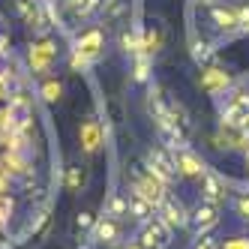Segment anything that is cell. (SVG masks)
<instances>
[{"label": "cell", "instance_id": "cell-1", "mask_svg": "<svg viewBox=\"0 0 249 249\" xmlns=\"http://www.w3.org/2000/svg\"><path fill=\"white\" fill-rule=\"evenodd\" d=\"M102 48H105V30L102 27H87L81 36H78V42H75V57H72V63L75 66H87L90 60H96L102 54Z\"/></svg>", "mask_w": 249, "mask_h": 249}, {"label": "cell", "instance_id": "cell-2", "mask_svg": "<svg viewBox=\"0 0 249 249\" xmlns=\"http://www.w3.org/2000/svg\"><path fill=\"white\" fill-rule=\"evenodd\" d=\"M171 225L162 219V216H159V213H156V216H150L147 222H141V246H144V249H165L168 243H171Z\"/></svg>", "mask_w": 249, "mask_h": 249}, {"label": "cell", "instance_id": "cell-3", "mask_svg": "<svg viewBox=\"0 0 249 249\" xmlns=\"http://www.w3.org/2000/svg\"><path fill=\"white\" fill-rule=\"evenodd\" d=\"M144 168L156 177V180H162L165 186L174 183V177H177V168H174V159H171V150L165 153L162 147H150L144 153Z\"/></svg>", "mask_w": 249, "mask_h": 249}, {"label": "cell", "instance_id": "cell-4", "mask_svg": "<svg viewBox=\"0 0 249 249\" xmlns=\"http://www.w3.org/2000/svg\"><path fill=\"white\" fill-rule=\"evenodd\" d=\"M189 225L195 234H210L213 228L219 225V207L216 204H207V201H198L192 210H189Z\"/></svg>", "mask_w": 249, "mask_h": 249}, {"label": "cell", "instance_id": "cell-5", "mask_svg": "<svg viewBox=\"0 0 249 249\" xmlns=\"http://www.w3.org/2000/svg\"><path fill=\"white\" fill-rule=\"evenodd\" d=\"M132 192H138V195H144V198L159 210V204H162L168 195H165V183L162 180H156V177L144 168L138 177H135V183H132Z\"/></svg>", "mask_w": 249, "mask_h": 249}, {"label": "cell", "instance_id": "cell-6", "mask_svg": "<svg viewBox=\"0 0 249 249\" xmlns=\"http://www.w3.org/2000/svg\"><path fill=\"white\" fill-rule=\"evenodd\" d=\"M171 159H174L177 174H183V177H201V174L207 171L204 162H201V156H198V153H192L186 144L174 147V150H171Z\"/></svg>", "mask_w": 249, "mask_h": 249}, {"label": "cell", "instance_id": "cell-7", "mask_svg": "<svg viewBox=\"0 0 249 249\" xmlns=\"http://www.w3.org/2000/svg\"><path fill=\"white\" fill-rule=\"evenodd\" d=\"M54 57H57V48L51 45L48 39H39V42H33L30 45V66H33V72H51V66H54Z\"/></svg>", "mask_w": 249, "mask_h": 249}, {"label": "cell", "instance_id": "cell-8", "mask_svg": "<svg viewBox=\"0 0 249 249\" xmlns=\"http://www.w3.org/2000/svg\"><path fill=\"white\" fill-rule=\"evenodd\" d=\"M93 240L99 246H120V219H111L102 213L93 222Z\"/></svg>", "mask_w": 249, "mask_h": 249}, {"label": "cell", "instance_id": "cell-9", "mask_svg": "<svg viewBox=\"0 0 249 249\" xmlns=\"http://www.w3.org/2000/svg\"><path fill=\"white\" fill-rule=\"evenodd\" d=\"M210 21L216 24V30H222V33H240L234 3H213L210 6Z\"/></svg>", "mask_w": 249, "mask_h": 249}, {"label": "cell", "instance_id": "cell-10", "mask_svg": "<svg viewBox=\"0 0 249 249\" xmlns=\"http://www.w3.org/2000/svg\"><path fill=\"white\" fill-rule=\"evenodd\" d=\"M225 198H228L225 180H222V177H216V174H210V171H204L201 174V201L219 207V204H225Z\"/></svg>", "mask_w": 249, "mask_h": 249}, {"label": "cell", "instance_id": "cell-11", "mask_svg": "<svg viewBox=\"0 0 249 249\" xmlns=\"http://www.w3.org/2000/svg\"><path fill=\"white\" fill-rule=\"evenodd\" d=\"M102 3H105V0H60L63 12L69 15V18H75V21L93 18V15L102 9Z\"/></svg>", "mask_w": 249, "mask_h": 249}, {"label": "cell", "instance_id": "cell-12", "mask_svg": "<svg viewBox=\"0 0 249 249\" xmlns=\"http://www.w3.org/2000/svg\"><path fill=\"white\" fill-rule=\"evenodd\" d=\"M159 216H162L171 228H186L189 225V210L180 204V201H174V198H165L162 204H159Z\"/></svg>", "mask_w": 249, "mask_h": 249}, {"label": "cell", "instance_id": "cell-13", "mask_svg": "<svg viewBox=\"0 0 249 249\" xmlns=\"http://www.w3.org/2000/svg\"><path fill=\"white\" fill-rule=\"evenodd\" d=\"M78 138H81V147H84L87 153H93V150H99V144H102V126H99L96 120H87V123H81Z\"/></svg>", "mask_w": 249, "mask_h": 249}, {"label": "cell", "instance_id": "cell-14", "mask_svg": "<svg viewBox=\"0 0 249 249\" xmlns=\"http://www.w3.org/2000/svg\"><path fill=\"white\" fill-rule=\"evenodd\" d=\"M129 216H132L135 222H147L150 216H156V207L144 198V195L129 192Z\"/></svg>", "mask_w": 249, "mask_h": 249}, {"label": "cell", "instance_id": "cell-15", "mask_svg": "<svg viewBox=\"0 0 249 249\" xmlns=\"http://www.w3.org/2000/svg\"><path fill=\"white\" fill-rule=\"evenodd\" d=\"M105 216H111V219H126V216H129V195L111 192L108 198H105Z\"/></svg>", "mask_w": 249, "mask_h": 249}, {"label": "cell", "instance_id": "cell-16", "mask_svg": "<svg viewBox=\"0 0 249 249\" xmlns=\"http://www.w3.org/2000/svg\"><path fill=\"white\" fill-rule=\"evenodd\" d=\"M141 45H144V54H147V57H153L156 51L162 48V30L153 27V21H150L144 30H141Z\"/></svg>", "mask_w": 249, "mask_h": 249}, {"label": "cell", "instance_id": "cell-17", "mask_svg": "<svg viewBox=\"0 0 249 249\" xmlns=\"http://www.w3.org/2000/svg\"><path fill=\"white\" fill-rule=\"evenodd\" d=\"M201 84H204V90L219 93V90H225V87H228V75L222 72V69H207L204 78H201Z\"/></svg>", "mask_w": 249, "mask_h": 249}, {"label": "cell", "instance_id": "cell-18", "mask_svg": "<svg viewBox=\"0 0 249 249\" xmlns=\"http://www.w3.org/2000/svg\"><path fill=\"white\" fill-rule=\"evenodd\" d=\"M39 96H42L45 102H57V99L63 96V84H60L57 78H45V81L39 84Z\"/></svg>", "mask_w": 249, "mask_h": 249}, {"label": "cell", "instance_id": "cell-19", "mask_svg": "<svg viewBox=\"0 0 249 249\" xmlns=\"http://www.w3.org/2000/svg\"><path fill=\"white\" fill-rule=\"evenodd\" d=\"M15 9H18V15L24 21H30V24H36V18H39V6L33 3V0H15Z\"/></svg>", "mask_w": 249, "mask_h": 249}, {"label": "cell", "instance_id": "cell-20", "mask_svg": "<svg viewBox=\"0 0 249 249\" xmlns=\"http://www.w3.org/2000/svg\"><path fill=\"white\" fill-rule=\"evenodd\" d=\"M132 69H135V81H144L147 78V69H150V57L147 54L132 57Z\"/></svg>", "mask_w": 249, "mask_h": 249}, {"label": "cell", "instance_id": "cell-21", "mask_svg": "<svg viewBox=\"0 0 249 249\" xmlns=\"http://www.w3.org/2000/svg\"><path fill=\"white\" fill-rule=\"evenodd\" d=\"M12 213H15V204L9 195H0V225H6L12 219Z\"/></svg>", "mask_w": 249, "mask_h": 249}, {"label": "cell", "instance_id": "cell-22", "mask_svg": "<svg viewBox=\"0 0 249 249\" xmlns=\"http://www.w3.org/2000/svg\"><path fill=\"white\" fill-rule=\"evenodd\" d=\"M210 54H213V51H210V42H204V39H201V42H198V39L192 42V57L198 60V63H201V60H210Z\"/></svg>", "mask_w": 249, "mask_h": 249}, {"label": "cell", "instance_id": "cell-23", "mask_svg": "<svg viewBox=\"0 0 249 249\" xmlns=\"http://www.w3.org/2000/svg\"><path fill=\"white\" fill-rule=\"evenodd\" d=\"M237 9V27L240 33H249V3H234Z\"/></svg>", "mask_w": 249, "mask_h": 249}, {"label": "cell", "instance_id": "cell-24", "mask_svg": "<svg viewBox=\"0 0 249 249\" xmlns=\"http://www.w3.org/2000/svg\"><path fill=\"white\" fill-rule=\"evenodd\" d=\"M234 210H237V216L249 219V192H240V195H234Z\"/></svg>", "mask_w": 249, "mask_h": 249}, {"label": "cell", "instance_id": "cell-25", "mask_svg": "<svg viewBox=\"0 0 249 249\" xmlns=\"http://www.w3.org/2000/svg\"><path fill=\"white\" fill-rule=\"evenodd\" d=\"M66 183H69V189H78L84 183V171L78 165H72V168H69V174H66Z\"/></svg>", "mask_w": 249, "mask_h": 249}, {"label": "cell", "instance_id": "cell-26", "mask_svg": "<svg viewBox=\"0 0 249 249\" xmlns=\"http://www.w3.org/2000/svg\"><path fill=\"white\" fill-rule=\"evenodd\" d=\"M90 228H93V216L87 210H81L75 216V231H90Z\"/></svg>", "mask_w": 249, "mask_h": 249}, {"label": "cell", "instance_id": "cell-27", "mask_svg": "<svg viewBox=\"0 0 249 249\" xmlns=\"http://www.w3.org/2000/svg\"><path fill=\"white\" fill-rule=\"evenodd\" d=\"M219 249H249V237H231V240L219 243Z\"/></svg>", "mask_w": 249, "mask_h": 249}, {"label": "cell", "instance_id": "cell-28", "mask_svg": "<svg viewBox=\"0 0 249 249\" xmlns=\"http://www.w3.org/2000/svg\"><path fill=\"white\" fill-rule=\"evenodd\" d=\"M192 249H219V243L213 240L210 234H201L198 240H195V246H192Z\"/></svg>", "mask_w": 249, "mask_h": 249}, {"label": "cell", "instance_id": "cell-29", "mask_svg": "<svg viewBox=\"0 0 249 249\" xmlns=\"http://www.w3.org/2000/svg\"><path fill=\"white\" fill-rule=\"evenodd\" d=\"M117 249H144V246H141V240H129V243H123V246H117Z\"/></svg>", "mask_w": 249, "mask_h": 249}, {"label": "cell", "instance_id": "cell-30", "mask_svg": "<svg viewBox=\"0 0 249 249\" xmlns=\"http://www.w3.org/2000/svg\"><path fill=\"white\" fill-rule=\"evenodd\" d=\"M207 3H210V0H207Z\"/></svg>", "mask_w": 249, "mask_h": 249}]
</instances>
